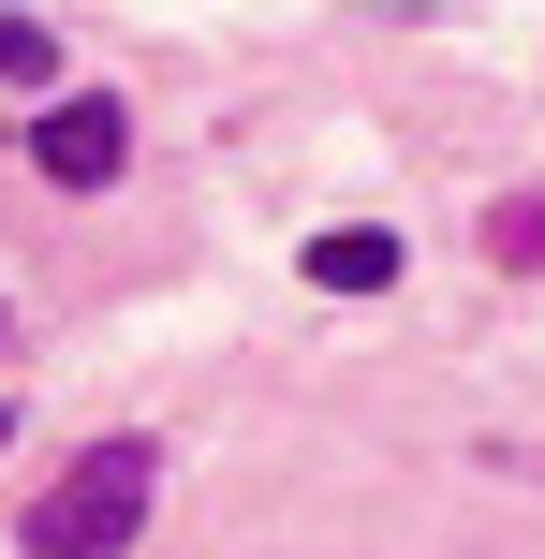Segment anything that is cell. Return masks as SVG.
<instances>
[{"label":"cell","instance_id":"cell-1","mask_svg":"<svg viewBox=\"0 0 545 559\" xmlns=\"http://www.w3.org/2000/svg\"><path fill=\"white\" fill-rule=\"evenodd\" d=\"M147 486H163V456H147V442H88L74 472L15 515V545H29V559H118V545L147 531Z\"/></svg>","mask_w":545,"mask_h":559},{"label":"cell","instance_id":"cell-2","mask_svg":"<svg viewBox=\"0 0 545 559\" xmlns=\"http://www.w3.org/2000/svg\"><path fill=\"white\" fill-rule=\"evenodd\" d=\"M29 163H45L59 192H104V177L133 163V118H118L104 88H74V104H45V133H29Z\"/></svg>","mask_w":545,"mask_h":559},{"label":"cell","instance_id":"cell-3","mask_svg":"<svg viewBox=\"0 0 545 559\" xmlns=\"http://www.w3.org/2000/svg\"><path fill=\"white\" fill-rule=\"evenodd\" d=\"M310 280H324V295H383V280H399V236H369V222L310 236Z\"/></svg>","mask_w":545,"mask_h":559},{"label":"cell","instance_id":"cell-4","mask_svg":"<svg viewBox=\"0 0 545 559\" xmlns=\"http://www.w3.org/2000/svg\"><path fill=\"white\" fill-rule=\"evenodd\" d=\"M59 74V29L45 15H0V88H45Z\"/></svg>","mask_w":545,"mask_h":559},{"label":"cell","instance_id":"cell-5","mask_svg":"<svg viewBox=\"0 0 545 559\" xmlns=\"http://www.w3.org/2000/svg\"><path fill=\"white\" fill-rule=\"evenodd\" d=\"M487 265H545V192H517V206H487Z\"/></svg>","mask_w":545,"mask_h":559}]
</instances>
